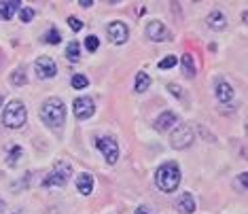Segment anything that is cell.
Instances as JSON below:
<instances>
[{
    "instance_id": "obj_1",
    "label": "cell",
    "mask_w": 248,
    "mask_h": 214,
    "mask_svg": "<svg viewBox=\"0 0 248 214\" xmlns=\"http://www.w3.org/2000/svg\"><path fill=\"white\" fill-rule=\"evenodd\" d=\"M41 119L49 127H62L66 121V104L60 98H47L41 106Z\"/></svg>"
},
{
    "instance_id": "obj_2",
    "label": "cell",
    "mask_w": 248,
    "mask_h": 214,
    "mask_svg": "<svg viewBox=\"0 0 248 214\" xmlns=\"http://www.w3.org/2000/svg\"><path fill=\"white\" fill-rule=\"evenodd\" d=\"M155 183H157V187H159L161 191H166V193L176 191L178 184H180V168L174 161L163 163L155 174Z\"/></svg>"
},
{
    "instance_id": "obj_3",
    "label": "cell",
    "mask_w": 248,
    "mask_h": 214,
    "mask_svg": "<svg viewBox=\"0 0 248 214\" xmlns=\"http://www.w3.org/2000/svg\"><path fill=\"white\" fill-rule=\"evenodd\" d=\"M26 119H28V110L21 100H11V102L4 106V112H2V123L4 127L9 129H19L26 125Z\"/></svg>"
},
{
    "instance_id": "obj_4",
    "label": "cell",
    "mask_w": 248,
    "mask_h": 214,
    "mask_svg": "<svg viewBox=\"0 0 248 214\" xmlns=\"http://www.w3.org/2000/svg\"><path fill=\"white\" fill-rule=\"evenodd\" d=\"M70 176H72V166L70 163L68 161H58L53 166V172L43 180V187L45 189H49V187H66V183L70 180Z\"/></svg>"
},
{
    "instance_id": "obj_5",
    "label": "cell",
    "mask_w": 248,
    "mask_h": 214,
    "mask_svg": "<svg viewBox=\"0 0 248 214\" xmlns=\"http://www.w3.org/2000/svg\"><path fill=\"white\" fill-rule=\"evenodd\" d=\"M95 146H98V151L104 155L106 163H117V159H119V146H117V140L110 138V136H102L95 140Z\"/></svg>"
},
{
    "instance_id": "obj_6",
    "label": "cell",
    "mask_w": 248,
    "mask_h": 214,
    "mask_svg": "<svg viewBox=\"0 0 248 214\" xmlns=\"http://www.w3.org/2000/svg\"><path fill=\"white\" fill-rule=\"evenodd\" d=\"M193 140L195 138H193V132H191L189 125H178L170 136V144L180 151V149H187V146L193 144Z\"/></svg>"
},
{
    "instance_id": "obj_7",
    "label": "cell",
    "mask_w": 248,
    "mask_h": 214,
    "mask_svg": "<svg viewBox=\"0 0 248 214\" xmlns=\"http://www.w3.org/2000/svg\"><path fill=\"white\" fill-rule=\"evenodd\" d=\"M72 110H75V117L78 121H85V119H89V117L95 112V102L89 98V95H81V98L75 100Z\"/></svg>"
},
{
    "instance_id": "obj_8",
    "label": "cell",
    "mask_w": 248,
    "mask_h": 214,
    "mask_svg": "<svg viewBox=\"0 0 248 214\" xmlns=\"http://www.w3.org/2000/svg\"><path fill=\"white\" fill-rule=\"evenodd\" d=\"M146 36L155 43H163V41H172V32L166 28V24H161L159 19H153L149 21L146 26Z\"/></svg>"
},
{
    "instance_id": "obj_9",
    "label": "cell",
    "mask_w": 248,
    "mask_h": 214,
    "mask_svg": "<svg viewBox=\"0 0 248 214\" xmlns=\"http://www.w3.org/2000/svg\"><path fill=\"white\" fill-rule=\"evenodd\" d=\"M34 72L38 78H53L58 75V66H55V61L51 58H47V55H41L36 61H34Z\"/></svg>"
},
{
    "instance_id": "obj_10",
    "label": "cell",
    "mask_w": 248,
    "mask_h": 214,
    "mask_svg": "<svg viewBox=\"0 0 248 214\" xmlns=\"http://www.w3.org/2000/svg\"><path fill=\"white\" fill-rule=\"evenodd\" d=\"M106 34H108L112 45H123L129 38V28L123 21H110L106 28Z\"/></svg>"
},
{
    "instance_id": "obj_11",
    "label": "cell",
    "mask_w": 248,
    "mask_h": 214,
    "mask_svg": "<svg viewBox=\"0 0 248 214\" xmlns=\"http://www.w3.org/2000/svg\"><path fill=\"white\" fill-rule=\"evenodd\" d=\"M214 95H217V100L225 106L233 104V98H235V92L233 87L229 85L227 81H217V87H214Z\"/></svg>"
},
{
    "instance_id": "obj_12",
    "label": "cell",
    "mask_w": 248,
    "mask_h": 214,
    "mask_svg": "<svg viewBox=\"0 0 248 214\" xmlns=\"http://www.w3.org/2000/svg\"><path fill=\"white\" fill-rule=\"evenodd\" d=\"M206 24L210 30H225V26H227V17L223 15V11H218V9H214L208 13V17H206Z\"/></svg>"
},
{
    "instance_id": "obj_13",
    "label": "cell",
    "mask_w": 248,
    "mask_h": 214,
    "mask_svg": "<svg viewBox=\"0 0 248 214\" xmlns=\"http://www.w3.org/2000/svg\"><path fill=\"white\" fill-rule=\"evenodd\" d=\"M195 199H193V195L191 193H180L178 195V199H176V210L180 214H193L195 212Z\"/></svg>"
},
{
    "instance_id": "obj_14",
    "label": "cell",
    "mask_w": 248,
    "mask_h": 214,
    "mask_svg": "<svg viewBox=\"0 0 248 214\" xmlns=\"http://www.w3.org/2000/svg\"><path fill=\"white\" fill-rule=\"evenodd\" d=\"M21 9L19 0H0V19H13V15Z\"/></svg>"
},
{
    "instance_id": "obj_15",
    "label": "cell",
    "mask_w": 248,
    "mask_h": 214,
    "mask_svg": "<svg viewBox=\"0 0 248 214\" xmlns=\"http://www.w3.org/2000/svg\"><path fill=\"white\" fill-rule=\"evenodd\" d=\"M77 189H78L81 195H92V191H93V176L92 174H87V172L78 174L77 176Z\"/></svg>"
},
{
    "instance_id": "obj_16",
    "label": "cell",
    "mask_w": 248,
    "mask_h": 214,
    "mask_svg": "<svg viewBox=\"0 0 248 214\" xmlns=\"http://www.w3.org/2000/svg\"><path fill=\"white\" fill-rule=\"evenodd\" d=\"M174 123H176V115H174L172 110H166V112H161V115L157 117L155 129H157V132H166V129H170Z\"/></svg>"
},
{
    "instance_id": "obj_17",
    "label": "cell",
    "mask_w": 248,
    "mask_h": 214,
    "mask_svg": "<svg viewBox=\"0 0 248 214\" xmlns=\"http://www.w3.org/2000/svg\"><path fill=\"white\" fill-rule=\"evenodd\" d=\"M180 66H183V72L187 78H193L195 76V61H193V55L191 53H185L183 60H180Z\"/></svg>"
},
{
    "instance_id": "obj_18",
    "label": "cell",
    "mask_w": 248,
    "mask_h": 214,
    "mask_svg": "<svg viewBox=\"0 0 248 214\" xmlns=\"http://www.w3.org/2000/svg\"><path fill=\"white\" fill-rule=\"evenodd\" d=\"M151 85V76L146 75V72H138L136 75V81H134V89H136L138 93H144L146 89Z\"/></svg>"
},
{
    "instance_id": "obj_19",
    "label": "cell",
    "mask_w": 248,
    "mask_h": 214,
    "mask_svg": "<svg viewBox=\"0 0 248 214\" xmlns=\"http://www.w3.org/2000/svg\"><path fill=\"white\" fill-rule=\"evenodd\" d=\"M24 155V151H21V146L19 144H15V146H11L9 149V157H7V163L11 168H15L19 163V157Z\"/></svg>"
},
{
    "instance_id": "obj_20",
    "label": "cell",
    "mask_w": 248,
    "mask_h": 214,
    "mask_svg": "<svg viewBox=\"0 0 248 214\" xmlns=\"http://www.w3.org/2000/svg\"><path fill=\"white\" fill-rule=\"evenodd\" d=\"M66 58L70 61H78V58H81V47H78L77 41L68 43V47H66Z\"/></svg>"
},
{
    "instance_id": "obj_21",
    "label": "cell",
    "mask_w": 248,
    "mask_h": 214,
    "mask_svg": "<svg viewBox=\"0 0 248 214\" xmlns=\"http://www.w3.org/2000/svg\"><path fill=\"white\" fill-rule=\"evenodd\" d=\"M70 83H72V87H75V89H85L89 85V78L85 75H75Z\"/></svg>"
},
{
    "instance_id": "obj_22",
    "label": "cell",
    "mask_w": 248,
    "mask_h": 214,
    "mask_svg": "<svg viewBox=\"0 0 248 214\" xmlns=\"http://www.w3.org/2000/svg\"><path fill=\"white\" fill-rule=\"evenodd\" d=\"M11 85H15V87L26 85V72L24 70H15L13 75H11Z\"/></svg>"
},
{
    "instance_id": "obj_23",
    "label": "cell",
    "mask_w": 248,
    "mask_h": 214,
    "mask_svg": "<svg viewBox=\"0 0 248 214\" xmlns=\"http://www.w3.org/2000/svg\"><path fill=\"white\" fill-rule=\"evenodd\" d=\"M176 64H178V60L174 58V55H168V58H163V60L159 61V68H161V70H170V68H174Z\"/></svg>"
},
{
    "instance_id": "obj_24",
    "label": "cell",
    "mask_w": 248,
    "mask_h": 214,
    "mask_svg": "<svg viewBox=\"0 0 248 214\" xmlns=\"http://www.w3.org/2000/svg\"><path fill=\"white\" fill-rule=\"evenodd\" d=\"M233 184H235V187H238L240 191H246V189H248V174H246V172H242L240 176L233 180Z\"/></svg>"
},
{
    "instance_id": "obj_25",
    "label": "cell",
    "mask_w": 248,
    "mask_h": 214,
    "mask_svg": "<svg viewBox=\"0 0 248 214\" xmlns=\"http://www.w3.org/2000/svg\"><path fill=\"white\" fill-rule=\"evenodd\" d=\"M98 47H100V41H98V38H95L93 34L85 38V49H87L89 53H93V51H95V49H98Z\"/></svg>"
},
{
    "instance_id": "obj_26",
    "label": "cell",
    "mask_w": 248,
    "mask_h": 214,
    "mask_svg": "<svg viewBox=\"0 0 248 214\" xmlns=\"http://www.w3.org/2000/svg\"><path fill=\"white\" fill-rule=\"evenodd\" d=\"M45 41L47 43H51V45H58L62 41V36H60V32L55 30V28H51V30L47 32V36H45Z\"/></svg>"
},
{
    "instance_id": "obj_27",
    "label": "cell",
    "mask_w": 248,
    "mask_h": 214,
    "mask_svg": "<svg viewBox=\"0 0 248 214\" xmlns=\"http://www.w3.org/2000/svg\"><path fill=\"white\" fill-rule=\"evenodd\" d=\"M32 17H34V11H32L30 7H24V9H19V19L24 21V24H28Z\"/></svg>"
},
{
    "instance_id": "obj_28",
    "label": "cell",
    "mask_w": 248,
    "mask_h": 214,
    "mask_svg": "<svg viewBox=\"0 0 248 214\" xmlns=\"http://www.w3.org/2000/svg\"><path fill=\"white\" fill-rule=\"evenodd\" d=\"M68 26H70V30H75V32H78V30H83V21L81 19H77V17H68Z\"/></svg>"
},
{
    "instance_id": "obj_29",
    "label": "cell",
    "mask_w": 248,
    "mask_h": 214,
    "mask_svg": "<svg viewBox=\"0 0 248 214\" xmlns=\"http://www.w3.org/2000/svg\"><path fill=\"white\" fill-rule=\"evenodd\" d=\"M168 89H170V93H174L178 100H185V92H180V87H178V85L170 83V85H168Z\"/></svg>"
},
{
    "instance_id": "obj_30",
    "label": "cell",
    "mask_w": 248,
    "mask_h": 214,
    "mask_svg": "<svg viewBox=\"0 0 248 214\" xmlns=\"http://www.w3.org/2000/svg\"><path fill=\"white\" fill-rule=\"evenodd\" d=\"M78 4H81L83 9H89V7L93 4V0H78Z\"/></svg>"
},
{
    "instance_id": "obj_31",
    "label": "cell",
    "mask_w": 248,
    "mask_h": 214,
    "mask_svg": "<svg viewBox=\"0 0 248 214\" xmlns=\"http://www.w3.org/2000/svg\"><path fill=\"white\" fill-rule=\"evenodd\" d=\"M136 214H151L149 210H146L144 206H140V208H136Z\"/></svg>"
},
{
    "instance_id": "obj_32",
    "label": "cell",
    "mask_w": 248,
    "mask_h": 214,
    "mask_svg": "<svg viewBox=\"0 0 248 214\" xmlns=\"http://www.w3.org/2000/svg\"><path fill=\"white\" fill-rule=\"evenodd\" d=\"M0 212H4V201L0 199Z\"/></svg>"
}]
</instances>
